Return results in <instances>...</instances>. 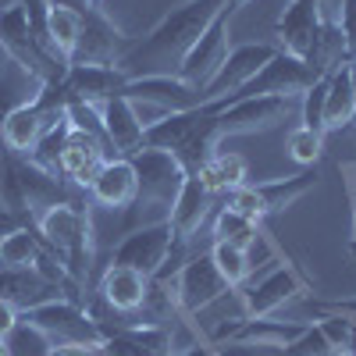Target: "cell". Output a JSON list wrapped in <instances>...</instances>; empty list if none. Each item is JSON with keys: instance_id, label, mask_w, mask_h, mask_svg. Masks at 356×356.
Instances as JSON below:
<instances>
[{"instance_id": "cell-9", "label": "cell", "mask_w": 356, "mask_h": 356, "mask_svg": "<svg viewBox=\"0 0 356 356\" xmlns=\"http://www.w3.org/2000/svg\"><path fill=\"white\" fill-rule=\"evenodd\" d=\"M129 161L136 168V182H139L136 203L171 207L186 182V168L178 164V157L171 150H157V146H139L136 154H129Z\"/></svg>"}, {"instance_id": "cell-32", "label": "cell", "mask_w": 356, "mask_h": 356, "mask_svg": "<svg viewBox=\"0 0 356 356\" xmlns=\"http://www.w3.org/2000/svg\"><path fill=\"white\" fill-rule=\"evenodd\" d=\"M339 29L346 43V65L356 61V0H339Z\"/></svg>"}, {"instance_id": "cell-20", "label": "cell", "mask_w": 356, "mask_h": 356, "mask_svg": "<svg viewBox=\"0 0 356 356\" xmlns=\"http://www.w3.org/2000/svg\"><path fill=\"white\" fill-rule=\"evenodd\" d=\"M150 289L154 282L132 271V267H122V264H107V271L100 278V300L118 310V314H136L150 303Z\"/></svg>"}, {"instance_id": "cell-8", "label": "cell", "mask_w": 356, "mask_h": 356, "mask_svg": "<svg viewBox=\"0 0 356 356\" xmlns=\"http://www.w3.org/2000/svg\"><path fill=\"white\" fill-rule=\"evenodd\" d=\"M171 246H175L171 221L161 218V221H150V225H139V228L125 232V239L118 243L114 253H111V264L132 267V271H139V275H146V278L154 282L168 267Z\"/></svg>"}, {"instance_id": "cell-31", "label": "cell", "mask_w": 356, "mask_h": 356, "mask_svg": "<svg viewBox=\"0 0 356 356\" xmlns=\"http://www.w3.org/2000/svg\"><path fill=\"white\" fill-rule=\"evenodd\" d=\"M8 349H11V356H47V353L54 349V342H50L40 328L18 321V328L8 335Z\"/></svg>"}, {"instance_id": "cell-19", "label": "cell", "mask_w": 356, "mask_h": 356, "mask_svg": "<svg viewBox=\"0 0 356 356\" xmlns=\"http://www.w3.org/2000/svg\"><path fill=\"white\" fill-rule=\"evenodd\" d=\"M104 161H107V143L86 136L79 129H72L68 139H65L61 161H57V175L68 178V182L79 186V189H89V182L97 178V171H100Z\"/></svg>"}, {"instance_id": "cell-35", "label": "cell", "mask_w": 356, "mask_h": 356, "mask_svg": "<svg viewBox=\"0 0 356 356\" xmlns=\"http://www.w3.org/2000/svg\"><path fill=\"white\" fill-rule=\"evenodd\" d=\"M47 356H100V346H82V342H61Z\"/></svg>"}, {"instance_id": "cell-44", "label": "cell", "mask_w": 356, "mask_h": 356, "mask_svg": "<svg viewBox=\"0 0 356 356\" xmlns=\"http://www.w3.org/2000/svg\"><path fill=\"white\" fill-rule=\"evenodd\" d=\"M353 356H356V353H353Z\"/></svg>"}, {"instance_id": "cell-40", "label": "cell", "mask_w": 356, "mask_h": 356, "mask_svg": "<svg viewBox=\"0 0 356 356\" xmlns=\"http://www.w3.org/2000/svg\"><path fill=\"white\" fill-rule=\"evenodd\" d=\"M0 356H11V349H8V339H0Z\"/></svg>"}, {"instance_id": "cell-25", "label": "cell", "mask_w": 356, "mask_h": 356, "mask_svg": "<svg viewBox=\"0 0 356 356\" xmlns=\"http://www.w3.org/2000/svg\"><path fill=\"white\" fill-rule=\"evenodd\" d=\"M196 175H200V182L211 189L214 196L218 193H232V189L246 186V157L232 154V150H218Z\"/></svg>"}, {"instance_id": "cell-16", "label": "cell", "mask_w": 356, "mask_h": 356, "mask_svg": "<svg viewBox=\"0 0 356 356\" xmlns=\"http://www.w3.org/2000/svg\"><path fill=\"white\" fill-rule=\"evenodd\" d=\"M100 125H104V139H107V150H114L118 157H129L143 146V132H146V122L139 107L129 100V97H111L104 100L100 107Z\"/></svg>"}, {"instance_id": "cell-11", "label": "cell", "mask_w": 356, "mask_h": 356, "mask_svg": "<svg viewBox=\"0 0 356 356\" xmlns=\"http://www.w3.org/2000/svg\"><path fill=\"white\" fill-rule=\"evenodd\" d=\"M275 54H278L275 43H239V47H232L228 57L221 61V68L214 72V79L200 89V104L239 93V89H243L267 61H271Z\"/></svg>"}, {"instance_id": "cell-27", "label": "cell", "mask_w": 356, "mask_h": 356, "mask_svg": "<svg viewBox=\"0 0 356 356\" xmlns=\"http://www.w3.org/2000/svg\"><path fill=\"white\" fill-rule=\"evenodd\" d=\"M29 86H40V82L33 75H25L15 61H8V57H4V68H0V125H4V118L15 107H22L25 100L36 97V89L29 93Z\"/></svg>"}, {"instance_id": "cell-12", "label": "cell", "mask_w": 356, "mask_h": 356, "mask_svg": "<svg viewBox=\"0 0 356 356\" xmlns=\"http://www.w3.org/2000/svg\"><path fill=\"white\" fill-rule=\"evenodd\" d=\"M129 43H132V36H125L100 11V4H89L82 15V36H79L72 65H118L122 54L129 50Z\"/></svg>"}, {"instance_id": "cell-42", "label": "cell", "mask_w": 356, "mask_h": 356, "mask_svg": "<svg viewBox=\"0 0 356 356\" xmlns=\"http://www.w3.org/2000/svg\"><path fill=\"white\" fill-rule=\"evenodd\" d=\"M89 4H104V0H89Z\"/></svg>"}, {"instance_id": "cell-13", "label": "cell", "mask_w": 356, "mask_h": 356, "mask_svg": "<svg viewBox=\"0 0 356 356\" xmlns=\"http://www.w3.org/2000/svg\"><path fill=\"white\" fill-rule=\"evenodd\" d=\"M321 75L310 72L307 61L292 57L285 50H278L235 97H300L307 86H314Z\"/></svg>"}, {"instance_id": "cell-30", "label": "cell", "mask_w": 356, "mask_h": 356, "mask_svg": "<svg viewBox=\"0 0 356 356\" xmlns=\"http://www.w3.org/2000/svg\"><path fill=\"white\" fill-rule=\"evenodd\" d=\"M324 93H328V75H321L314 86L303 89L300 93V122H303V129L328 136L324 132Z\"/></svg>"}, {"instance_id": "cell-37", "label": "cell", "mask_w": 356, "mask_h": 356, "mask_svg": "<svg viewBox=\"0 0 356 356\" xmlns=\"http://www.w3.org/2000/svg\"><path fill=\"white\" fill-rule=\"evenodd\" d=\"M246 4H250V0H225V4H221V11H225L228 18H235V15H239Z\"/></svg>"}, {"instance_id": "cell-33", "label": "cell", "mask_w": 356, "mask_h": 356, "mask_svg": "<svg viewBox=\"0 0 356 356\" xmlns=\"http://www.w3.org/2000/svg\"><path fill=\"white\" fill-rule=\"evenodd\" d=\"M314 310H328V314H342L356 321V300H310Z\"/></svg>"}, {"instance_id": "cell-3", "label": "cell", "mask_w": 356, "mask_h": 356, "mask_svg": "<svg viewBox=\"0 0 356 356\" xmlns=\"http://www.w3.org/2000/svg\"><path fill=\"white\" fill-rule=\"evenodd\" d=\"M200 111L214 114V129L218 136H253L278 129L292 111H300V97H221V100H207Z\"/></svg>"}, {"instance_id": "cell-4", "label": "cell", "mask_w": 356, "mask_h": 356, "mask_svg": "<svg viewBox=\"0 0 356 356\" xmlns=\"http://www.w3.org/2000/svg\"><path fill=\"white\" fill-rule=\"evenodd\" d=\"M154 282H161V285L168 289L171 307L182 314L186 321L196 317V314L207 310V307L221 303L225 296L232 292L228 282L218 275V267H214L211 253H196V257H189L186 264H178L175 271H171V278L161 275V278H154Z\"/></svg>"}, {"instance_id": "cell-7", "label": "cell", "mask_w": 356, "mask_h": 356, "mask_svg": "<svg viewBox=\"0 0 356 356\" xmlns=\"http://www.w3.org/2000/svg\"><path fill=\"white\" fill-rule=\"evenodd\" d=\"M307 278L296 271V264L289 260H275V267L267 275H260L250 285H239V303H243V317L260 321V317H275L285 303L303 300L307 296Z\"/></svg>"}, {"instance_id": "cell-39", "label": "cell", "mask_w": 356, "mask_h": 356, "mask_svg": "<svg viewBox=\"0 0 356 356\" xmlns=\"http://www.w3.org/2000/svg\"><path fill=\"white\" fill-rule=\"evenodd\" d=\"M353 253H356V207H353Z\"/></svg>"}, {"instance_id": "cell-34", "label": "cell", "mask_w": 356, "mask_h": 356, "mask_svg": "<svg viewBox=\"0 0 356 356\" xmlns=\"http://www.w3.org/2000/svg\"><path fill=\"white\" fill-rule=\"evenodd\" d=\"M18 321H22V310L8 300H0V339H8L18 328Z\"/></svg>"}, {"instance_id": "cell-41", "label": "cell", "mask_w": 356, "mask_h": 356, "mask_svg": "<svg viewBox=\"0 0 356 356\" xmlns=\"http://www.w3.org/2000/svg\"><path fill=\"white\" fill-rule=\"evenodd\" d=\"M221 356H239V349H235V346H228V353H225V346H221Z\"/></svg>"}, {"instance_id": "cell-43", "label": "cell", "mask_w": 356, "mask_h": 356, "mask_svg": "<svg viewBox=\"0 0 356 356\" xmlns=\"http://www.w3.org/2000/svg\"><path fill=\"white\" fill-rule=\"evenodd\" d=\"M332 356H349V353H332Z\"/></svg>"}, {"instance_id": "cell-36", "label": "cell", "mask_w": 356, "mask_h": 356, "mask_svg": "<svg viewBox=\"0 0 356 356\" xmlns=\"http://www.w3.org/2000/svg\"><path fill=\"white\" fill-rule=\"evenodd\" d=\"M171 356H221V346L200 339V342H193L189 349H178V353H171Z\"/></svg>"}, {"instance_id": "cell-1", "label": "cell", "mask_w": 356, "mask_h": 356, "mask_svg": "<svg viewBox=\"0 0 356 356\" xmlns=\"http://www.w3.org/2000/svg\"><path fill=\"white\" fill-rule=\"evenodd\" d=\"M225 0H182L171 11L161 15V22L143 36H132L129 50L122 54V68L129 79L136 75H157V72H175L182 54L196 43V36L203 33L211 18L221 11Z\"/></svg>"}, {"instance_id": "cell-28", "label": "cell", "mask_w": 356, "mask_h": 356, "mask_svg": "<svg viewBox=\"0 0 356 356\" xmlns=\"http://www.w3.org/2000/svg\"><path fill=\"white\" fill-rule=\"evenodd\" d=\"M207 253H211L218 275L228 282V289L246 285V278H250V250H239V246H232V243H214Z\"/></svg>"}, {"instance_id": "cell-38", "label": "cell", "mask_w": 356, "mask_h": 356, "mask_svg": "<svg viewBox=\"0 0 356 356\" xmlns=\"http://www.w3.org/2000/svg\"><path fill=\"white\" fill-rule=\"evenodd\" d=\"M349 82H353V93H356V61H349Z\"/></svg>"}, {"instance_id": "cell-2", "label": "cell", "mask_w": 356, "mask_h": 356, "mask_svg": "<svg viewBox=\"0 0 356 356\" xmlns=\"http://www.w3.org/2000/svg\"><path fill=\"white\" fill-rule=\"evenodd\" d=\"M33 225L43 235V243L68 264V271L89 292V278H93V250H97L89 211H82L75 200H61V203L47 207Z\"/></svg>"}, {"instance_id": "cell-29", "label": "cell", "mask_w": 356, "mask_h": 356, "mask_svg": "<svg viewBox=\"0 0 356 356\" xmlns=\"http://www.w3.org/2000/svg\"><path fill=\"white\" fill-rule=\"evenodd\" d=\"M285 154L300 164V168H317L321 154H324V136L314 132V129H292L285 136Z\"/></svg>"}, {"instance_id": "cell-21", "label": "cell", "mask_w": 356, "mask_h": 356, "mask_svg": "<svg viewBox=\"0 0 356 356\" xmlns=\"http://www.w3.org/2000/svg\"><path fill=\"white\" fill-rule=\"evenodd\" d=\"M79 36H82V11L68 8V4H57L50 0V11H47V33H43V43L54 57H61L65 65H72L75 57V47H79Z\"/></svg>"}, {"instance_id": "cell-6", "label": "cell", "mask_w": 356, "mask_h": 356, "mask_svg": "<svg viewBox=\"0 0 356 356\" xmlns=\"http://www.w3.org/2000/svg\"><path fill=\"white\" fill-rule=\"evenodd\" d=\"M22 321L40 328L54 346L61 342H82V346H100L104 342V328L97 324V317L89 314V307L68 300V296H50L43 303H33L22 310Z\"/></svg>"}, {"instance_id": "cell-23", "label": "cell", "mask_w": 356, "mask_h": 356, "mask_svg": "<svg viewBox=\"0 0 356 356\" xmlns=\"http://www.w3.org/2000/svg\"><path fill=\"white\" fill-rule=\"evenodd\" d=\"M356 122V93L349 82V65L328 72V93H324V132H339Z\"/></svg>"}, {"instance_id": "cell-5", "label": "cell", "mask_w": 356, "mask_h": 356, "mask_svg": "<svg viewBox=\"0 0 356 356\" xmlns=\"http://www.w3.org/2000/svg\"><path fill=\"white\" fill-rule=\"evenodd\" d=\"M321 186V175L317 168H303L300 175H289V178H271V182H257V186H239L225 193V207H232V211H239L253 221H264L271 214H282L289 211L292 203H300L310 189Z\"/></svg>"}, {"instance_id": "cell-26", "label": "cell", "mask_w": 356, "mask_h": 356, "mask_svg": "<svg viewBox=\"0 0 356 356\" xmlns=\"http://www.w3.org/2000/svg\"><path fill=\"white\" fill-rule=\"evenodd\" d=\"M260 239V221L232 211V207H221L214 214V243H232L239 250H250Z\"/></svg>"}, {"instance_id": "cell-17", "label": "cell", "mask_w": 356, "mask_h": 356, "mask_svg": "<svg viewBox=\"0 0 356 356\" xmlns=\"http://www.w3.org/2000/svg\"><path fill=\"white\" fill-rule=\"evenodd\" d=\"M86 193L97 207H107V211H129V207L139 200V182H136L132 161L129 157H107Z\"/></svg>"}, {"instance_id": "cell-22", "label": "cell", "mask_w": 356, "mask_h": 356, "mask_svg": "<svg viewBox=\"0 0 356 356\" xmlns=\"http://www.w3.org/2000/svg\"><path fill=\"white\" fill-rule=\"evenodd\" d=\"M50 296H57V289L40 278L36 267H0V300L15 303L18 310L43 303Z\"/></svg>"}, {"instance_id": "cell-10", "label": "cell", "mask_w": 356, "mask_h": 356, "mask_svg": "<svg viewBox=\"0 0 356 356\" xmlns=\"http://www.w3.org/2000/svg\"><path fill=\"white\" fill-rule=\"evenodd\" d=\"M228 50H232V18L225 11H218L211 18V25H207L203 33L196 36V43L182 54V61H178L175 75L182 79V82H189L196 93H200V89L214 79V72L221 68Z\"/></svg>"}, {"instance_id": "cell-15", "label": "cell", "mask_w": 356, "mask_h": 356, "mask_svg": "<svg viewBox=\"0 0 356 356\" xmlns=\"http://www.w3.org/2000/svg\"><path fill=\"white\" fill-rule=\"evenodd\" d=\"M122 97H129L132 104H146V107H157V114L168 111H186L200 104V93L182 82L175 72H157V75H136L125 82Z\"/></svg>"}, {"instance_id": "cell-24", "label": "cell", "mask_w": 356, "mask_h": 356, "mask_svg": "<svg viewBox=\"0 0 356 356\" xmlns=\"http://www.w3.org/2000/svg\"><path fill=\"white\" fill-rule=\"evenodd\" d=\"M43 235L36 225H15L0 235V267H33L43 253Z\"/></svg>"}, {"instance_id": "cell-14", "label": "cell", "mask_w": 356, "mask_h": 356, "mask_svg": "<svg viewBox=\"0 0 356 356\" xmlns=\"http://www.w3.org/2000/svg\"><path fill=\"white\" fill-rule=\"evenodd\" d=\"M211 207H214V193L200 182V175H186V182H182V189H178L175 203L168 207V221H171V232H175L171 257H178L193 243V235L203 228L207 218H211Z\"/></svg>"}, {"instance_id": "cell-18", "label": "cell", "mask_w": 356, "mask_h": 356, "mask_svg": "<svg viewBox=\"0 0 356 356\" xmlns=\"http://www.w3.org/2000/svg\"><path fill=\"white\" fill-rule=\"evenodd\" d=\"M125 82H129V75L118 65H68V72H65V93L72 100L100 107L104 100L122 93Z\"/></svg>"}]
</instances>
